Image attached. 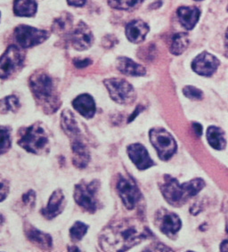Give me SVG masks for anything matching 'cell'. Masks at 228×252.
I'll return each mask as SVG.
<instances>
[{"mask_svg": "<svg viewBox=\"0 0 228 252\" xmlns=\"http://www.w3.org/2000/svg\"><path fill=\"white\" fill-rule=\"evenodd\" d=\"M149 230L136 220H123L105 229L100 236V244L107 252H126L145 239Z\"/></svg>", "mask_w": 228, "mask_h": 252, "instance_id": "obj_1", "label": "cell"}, {"mask_svg": "<svg viewBox=\"0 0 228 252\" xmlns=\"http://www.w3.org/2000/svg\"><path fill=\"white\" fill-rule=\"evenodd\" d=\"M204 186V181L201 178H195L180 185L176 178L166 175L160 188L163 197L170 205L180 206L189 198L196 195Z\"/></svg>", "mask_w": 228, "mask_h": 252, "instance_id": "obj_2", "label": "cell"}, {"mask_svg": "<svg viewBox=\"0 0 228 252\" xmlns=\"http://www.w3.org/2000/svg\"><path fill=\"white\" fill-rule=\"evenodd\" d=\"M30 88L39 105L47 113H54L61 102L51 77L46 72H35L30 79Z\"/></svg>", "mask_w": 228, "mask_h": 252, "instance_id": "obj_3", "label": "cell"}, {"mask_svg": "<svg viewBox=\"0 0 228 252\" xmlns=\"http://www.w3.org/2000/svg\"><path fill=\"white\" fill-rule=\"evenodd\" d=\"M18 145L29 153L43 154L48 150L49 139L44 127L39 124H33L21 129Z\"/></svg>", "mask_w": 228, "mask_h": 252, "instance_id": "obj_4", "label": "cell"}, {"mask_svg": "<svg viewBox=\"0 0 228 252\" xmlns=\"http://www.w3.org/2000/svg\"><path fill=\"white\" fill-rule=\"evenodd\" d=\"M100 183L98 180L91 182H81L74 189V200L76 203L89 213H95L98 209V191Z\"/></svg>", "mask_w": 228, "mask_h": 252, "instance_id": "obj_5", "label": "cell"}, {"mask_svg": "<svg viewBox=\"0 0 228 252\" xmlns=\"http://www.w3.org/2000/svg\"><path fill=\"white\" fill-rule=\"evenodd\" d=\"M150 141L158 153L160 159L168 160L177 152V145L172 135L163 127H154L149 132Z\"/></svg>", "mask_w": 228, "mask_h": 252, "instance_id": "obj_6", "label": "cell"}, {"mask_svg": "<svg viewBox=\"0 0 228 252\" xmlns=\"http://www.w3.org/2000/svg\"><path fill=\"white\" fill-rule=\"evenodd\" d=\"M104 85L109 91L111 98L121 104L133 103L135 99V89L128 81L121 79L104 80Z\"/></svg>", "mask_w": 228, "mask_h": 252, "instance_id": "obj_7", "label": "cell"}, {"mask_svg": "<svg viewBox=\"0 0 228 252\" xmlns=\"http://www.w3.org/2000/svg\"><path fill=\"white\" fill-rule=\"evenodd\" d=\"M15 41L23 48H29L46 41L48 37L47 31L20 25L14 30Z\"/></svg>", "mask_w": 228, "mask_h": 252, "instance_id": "obj_8", "label": "cell"}, {"mask_svg": "<svg viewBox=\"0 0 228 252\" xmlns=\"http://www.w3.org/2000/svg\"><path fill=\"white\" fill-rule=\"evenodd\" d=\"M24 61V53L16 46H10L1 57V78H9L22 67Z\"/></svg>", "mask_w": 228, "mask_h": 252, "instance_id": "obj_9", "label": "cell"}, {"mask_svg": "<svg viewBox=\"0 0 228 252\" xmlns=\"http://www.w3.org/2000/svg\"><path fill=\"white\" fill-rule=\"evenodd\" d=\"M155 225L159 230L168 237H172L177 234L181 228V220L179 217L167 210H158L155 214Z\"/></svg>", "mask_w": 228, "mask_h": 252, "instance_id": "obj_10", "label": "cell"}, {"mask_svg": "<svg viewBox=\"0 0 228 252\" xmlns=\"http://www.w3.org/2000/svg\"><path fill=\"white\" fill-rule=\"evenodd\" d=\"M117 189L127 209L133 210L141 197V192L135 181L132 178H121Z\"/></svg>", "mask_w": 228, "mask_h": 252, "instance_id": "obj_11", "label": "cell"}, {"mask_svg": "<svg viewBox=\"0 0 228 252\" xmlns=\"http://www.w3.org/2000/svg\"><path fill=\"white\" fill-rule=\"evenodd\" d=\"M70 43L76 50L83 51L92 46L94 42V36L88 25L80 22L74 31L70 32Z\"/></svg>", "mask_w": 228, "mask_h": 252, "instance_id": "obj_12", "label": "cell"}, {"mask_svg": "<svg viewBox=\"0 0 228 252\" xmlns=\"http://www.w3.org/2000/svg\"><path fill=\"white\" fill-rule=\"evenodd\" d=\"M219 59L208 52H203L193 61L192 68L197 74L201 76H210L218 70Z\"/></svg>", "mask_w": 228, "mask_h": 252, "instance_id": "obj_13", "label": "cell"}, {"mask_svg": "<svg viewBox=\"0 0 228 252\" xmlns=\"http://www.w3.org/2000/svg\"><path fill=\"white\" fill-rule=\"evenodd\" d=\"M128 155L140 170L147 169L154 165L147 150L141 144H133L128 146Z\"/></svg>", "mask_w": 228, "mask_h": 252, "instance_id": "obj_14", "label": "cell"}, {"mask_svg": "<svg viewBox=\"0 0 228 252\" xmlns=\"http://www.w3.org/2000/svg\"><path fill=\"white\" fill-rule=\"evenodd\" d=\"M65 206V196L61 189H57L52 193L46 208L41 210L43 217L47 220H53L63 212Z\"/></svg>", "mask_w": 228, "mask_h": 252, "instance_id": "obj_15", "label": "cell"}, {"mask_svg": "<svg viewBox=\"0 0 228 252\" xmlns=\"http://www.w3.org/2000/svg\"><path fill=\"white\" fill-rule=\"evenodd\" d=\"M149 32V26L141 20L132 21L126 27V36L130 42L134 44L143 42L147 33Z\"/></svg>", "mask_w": 228, "mask_h": 252, "instance_id": "obj_16", "label": "cell"}, {"mask_svg": "<svg viewBox=\"0 0 228 252\" xmlns=\"http://www.w3.org/2000/svg\"><path fill=\"white\" fill-rule=\"evenodd\" d=\"M72 106L86 119H91L96 114L95 100L89 94H83L76 97L72 102Z\"/></svg>", "mask_w": 228, "mask_h": 252, "instance_id": "obj_17", "label": "cell"}, {"mask_svg": "<svg viewBox=\"0 0 228 252\" xmlns=\"http://www.w3.org/2000/svg\"><path fill=\"white\" fill-rule=\"evenodd\" d=\"M177 16L184 28L191 31L200 18V10L197 7L182 6L177 9Z\"/></svg>", "mask_w": 228, "mask_h": 252, "instance_id": "obj_18", "label": "cell"}, {"mask_svg": "<svg viewBox=\"0 0 228 252\" xmlns=\"http://www.w3.org/2000/svg\"><path fill=\"white\" fill-rule=\"evenodd\" d=\"M25 234L32 243L36 244L38 247L42 248L44 250L51 249L53 241L49 234L43 233L31 224L29 226H25Z\"/></svg>", "mask_w": 228, "mask_h": 252, "instance_id": "obj_19", "label": "cell"}, {"mask_svg": "<svg viewBox=\"0 0 228 252\" xmlns=\"http://www.w3.org/2000/svg\"><path fill=\"white\" fill-rule=\"evenodd\" d=\"M118 69L123 74L133 77H139L145 75L146 70L144 66L131 60L128 57H120L118 59Z\"/></svg>", "mask_w": 228, "mask_h": 252, "instance_id": "obj_20", "label": "cell"}, {"mask_svg": "<svg viewBox=\"0 0 228 252\" xmlns=\"http://www.w3.org/2000/svg\"><path fill=\"white\" fill-rule=\"evenodd\" d=\"M37 10V0H14V13L17 16L32 17Z\"/></svg>", "mask_w": 228, "mask_h": 252, "instance_id": "obj_21", "label": "cell"}, {"mask_svg": "<svg viewBox=\"0 0 228 252\" xmlns=\"http://www.w3.org/2000/svg\"><path fill=\"white\" fill-rule=\"evenodd\" d=\"M207 139L210 144L216 150H223L227 145V141L225 138L224 131L217 126H210L207 130Z\"/></svg>", "mask_w": 228, "mask_h": 252, "instance_id": "obj_22", "label": "cell"}, {"mask_svg": "<svg viewBox=\"0 0 228 252\" xmlns=\"http://www.w3.org/2000/svg\"><path fill=\"white\" fill-rule=\"evenodd\" d=\"M188 43H189V39L186 33H177L172 37L170 52L175 56H179L187 48Z\"/></svg>", "mask_w": 228, "mask_h": 252, "instance_id": "obj_23", "label": "cell"}, {"mask_svg": "<svg viewBox=\"0 0 228 252\" xmlns=\"http://www.w3.org/2000/svg\"><path fill=\"white\" fill-rule=\"evenodd\" d=\"M144 0H108L109 5L119 10L133 9L140 5Z\"/></svg>", "mask_w": 228, "mask_h": 252, "instance_id": "obj_24", "label": "cell"}, {"mask_svg": "<svg viewBox=\"0 0 228 252\" xmlns=\"http://www.w3.org/2000/svg\"><path fill=\"white\" fill-rule=\"evenodd\" d=\"M88 229H89V225L80 221H77L70 228V239L74 242H79L84 237L85 234L88 233Z\"/></svg>", "mask_w": 228, "mask_h": 252, "instance_id": "obj_25", "label": "cell"}, {"mask_svg": "<svg viewBox=\"0 0 228 252\" xmlns=\"http://www.w3.org/2000/svg\"><path fill=\"white\" fill-rule=\"evenodd\" d=\"M20 107V103L16 96L10 95L2 100L1 108L2 112H15Z\"/></svg>", "mask_w": 228, "mask_h": 252, "instance_id": "obj_26", "label": "cell"}, {"mask_svg": "<svg viewBox=\"0 0 228 252\" xmlns=\"http://www.w3.org/2000/svg\"><path fill=\"white\" fill-rule=\"evenodd\" d=\"M11 146L10 131L5 126H1V154H4Z\"/></svg>", "mask_w": 228, "mask_h": 252, "instance_id": "obj_27", "label": "cell"}, {"mask_svg": "<svg viewBox=\"0 0 228 252\" xmlns=\"http://www.w3.org/2000/svg\"><path fill=\"white\" fill-rule=\"evenodd\" d=\"M183 93L192 100H200L202 98V92L200 89H197L195 87L193 86H187L185 89H183Z\"/></svg>", "mask_w": 228, "mask_h": 252, "instance_id": "obj_28", "label": "cell"}, {"mask_svg": "<svg viewBox=\"0 0 228 252\" xmlns=\"http://www.w3.org/2000/svg\"><path fill=\"white\" fill-rule=\"evenodd\" d=\"M35 201H36V194L33 191H29L24 193L23 195V202L26 206L30 208H33L35 205Z\"/></svg>", "mask_w": 228, "mask_h": 252, "instance_id": "obj_29", "label": "cell"}, {"mask_svg": "<svg viewBox=\"0 0 228 252\" xmlns=\"http://www.w3.org/2000/svg\"><path fill=\"white\" fill-rule=\"evenodd\" d=\"M73 63L77 68H85L87 66L90 65L92 63V61L89 58H87V59H75Z\"/></svg>", "mask_w": 228, "mask_h": 252, "instance_id": "obj_30", "label": "cell"}, {"mask_svg": "<svg viewBox=\"0 0 228 252\" xmlns=\"http://www.w3.org/2000/svg\"><path fill=\"white\" fill-rule=\"evenodd\" d=\"M9 191V188L8 186L6 185V183L5 181L1 183V201H4L6 196H7V193Z\"/></svg>", "mask_w": 228, "mask_h": 252, "instance_id": "obj_31", "label": "cell"}, {"mask_svg": "<svg viewBox=\"0 0 228 252\" xmlns=\"http://www.w3.org/2000/svg\"><path fill=\"white\" fill-rule=\"evenodd\" d=\"M68 4L71 6H83L86 4L87 0H67Z\"/></svg>", "mask_w": 228, "mask_h": 252, "instance_id": "obj_32", "label": "cell"}, {"mask_svg": "<svg viewBox=\"0 0 228 252\" xmlns=\"http://www.w3.org/2000/svg\"><path fill=\"white\" fill-rule=\"evenodd\" d=\"M193 127H194V130L195 132L196 135L200 136L202 134V126H200L199 123H194Z\"/></svg>", "mask_w": 228, "mask_h": 252, "instance_id": "obj_33", "label": "cell"}, {"mask_svg": "<svg viewBox=\"0 0 228 252\" xmlns=\"http://www.w3.org/2000/svg\"><path fill=\"white\" fill-rule=\"evenodd\" d=\"M220 251L221 252H228V240L222 243L221 246H220Z\"/></svg>", "mask_w": 228, "mask_h": 252, "instance_id": "obj_34", "label": "cell"}, {"mask_svg": "<svg viewBox=\"0 0 228 252\" xmlns=\"http://www.w3.org/2000/svg\"><path fill=\"white\" fill-rule=\"evenodd\" d=\"M226 39H227V46L228 48V29L227 30V32H226Z\"/></svg>", "mask_w": 228, "mask_h": 252, "instance_id": "obj_35", "label": "cell"}, {"mask_svg": "<svg viewBox=\"0 0 228 252\" xmlns=\"http://www.w3.org/2000/svg\"></svg>", "mask_w": 228, "mask_h": 252, "instance_id": "obj_36", "label": "cell"}, {"mask_svg": "<svg viewBox=\"0 0 228 252\" xmlns=\"http://www.w3.org/2000/svg\"><path fill=\"white\" fill-rule=\"evenodd\" d=\"M198 1H199V0H198Z\"/></svg>", "mask_w": 228, "mask_h": 252, "instance_id": "obj_37", "label": "cell"}]
</instances>
